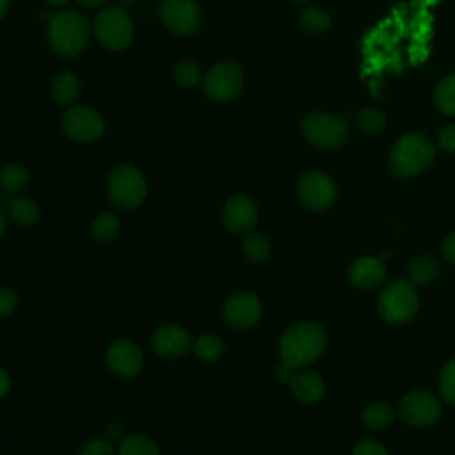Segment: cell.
Wrapping results in <instances>:
<instances>
[{"label":"cell","instance_id":"1","mask_svg":"<svg viewBox=\"0 0 455 455\" xmlns=\"http://www.w3.org/2000/svg\"><path fill=\"white\" fill-rule=\"evenodd\" d=\"M327 348V332L320 323L297 322L284 329L279 338L281 361L300 370L315 363Z\"/></svg>","mask_w":455,"mask_h":455},{"label":"cell","instance_id":"2","mask_svg":"<svg viewBox=\"0 0 455 455\" xmlns=\"http://www.w3.org/2000/svg\"><path fill=\"white\" fill-rule=\"evenodd\" d=\"M435 158V146L423 133L402 135L389 153V167L398 178H414L427 171Z\"/></svg>","mask_w":455,"mask_h":455},{"label":"cell","instance_id":"3","mask_svg":"<svg viewBox=\"0 0 455 455\" xmlns=\"http://www.w3.org/2000/svg\"><path fill=\"white\" fill-rule=\"evenodd\" d=\"M91 34L89 20L76 11H62L48 21V43L52 50L64 57L80 53Z\"/></svg>","mask_w":455,"mask_h":455},{"label":"cell","instance_id":"4","mask_svg":"<svg viewBox=\"0 0 455 455\" xmlns=\"http://www.w3.org/2000/svg\"><path fill=\"white\" fill-rule=\"evenodd\" d=\"M419 309V295L411 279H395L384 286L377 300L380 318L393 325L411 322Z\"/></svg>","mask_w":455,"mask_h":455},{"label":"cell","instance_id":"5","mask_svg":"<svg viewBox=\"0 0 455 455\" xmlns=\"http://www.w3.org/2000/svg\"><path fill=\"white\" fill-rule=\"evenodd\" d=\"M108 197L119 210H133L142 204L148 194L144 174L133 165H116L108 174Z\"/></svg>","mask_w":455,"mask_h":455},{"label":"cell","instance_id":"6","mask_svg":"<svg viewBox=\"0 0 455 455\" xmlns=\"http://www.w3.org/2000/svg\"><path fill=\"white\" fill-rule=\"evenodd\" d=\"M304 139L320 149H338L348 139L347 123L331 112H311L300 123Z\"/></svg>","mask_w":455,"mask_h":455},{"label":"cell","instance_id":"7","mask_svg":"<svg viewBox=\"0 0 455 455\" xmlns=\"http://www.w3.org/2000/svg\"><path fill=\"white\" fill-rule=\"evenodd\" d=\"M92 32L101 46L108 50H121L133 39V23L124 9L107 7L96 14Z\"/></svg>","mask_w":455,"mask_h":455},{"label":"cell","instance_id":"8","mask_svg":"<svg viewBox=\"0 0 455 455\" xmlns=\"http://www.w3.org/2000/svg\"><path fill=\"white\" fill-rule=\"evenodd\" d=\"M297 194L300 203L307 210L323 212L336 199V183L327 172L320 169H311L299 178Z\"/></svg>","mask_w":455,"mask_h":455},{"label":"cell","instance_id":"9","mask_svg":"<svg viewBox=\"0 0 455 455\" xmlns=\"http://www.w3.org/2000/svg\"><path fill=\"white\" fill-rule=\"evenodd\" d=\"M398 414L403 423L423 428L434 425L441 416V403L437 396L425 389H412L400 400Z\"/></svg>","mask_w":455,"mask_h":455},{"label":"cell","instance_id":"10","mask_svg":"<svg viewBox=\"0 0 455 455\" xmlns=\"http://www.w3.org/2000/svg\"><path fill=\"white\" fill-rule=\"evenodd\" d=\"M243 73L233 62L215 64L203 78V91L213 101H229L242 91Z\"/></svg>","mask_w":455,"mask_h":455},{"label":"cell","instance_id":"11","mask_svg":"<svg viewBox=\"0 0 455 455\" xmlns=\"http://www.w3.org/2000/svg\"><path fill=\"white\" fill-rule=\"evenodd\" d=\"M105 123L101 116L89 107L68 108L62 116L64 133L76 142H92L101 137Z\"/></svg>","mask_w":455,"mask_h":455},{"label":"cell","instance_id":"12","mask_svg":"<svg viewBox=\"0 0 455 455\" xmlns=\"http://www.w3.org/2000/svg\"><path fill=\"white\" fill-rule=\"evenodd\" d=\"M158 14L174 34H192L201 23V9L194 0H162Z\"/></svg>","mask_w":455,"mask_h":455},{"label":"cell","instance_id":"13","mask_svg":"<svg viewBox=\"0 0 455 455\" xmlns=\"http://www.w3.org/2000/svg\"><path fill=\"white\" fill-rule=\"evenodd\" d=\"M263 313V306L258 295L251 291H238L224 300L222 315L231 327L251 329L254 327Z\"/></svg>","mask_w":455,"mask_h":455},{"label":"cell","instance_id":"14","mask_svg":"<svg viewBox=\"0 0 455 455\" xmlns=\"http://www.w3.org/2000/svg\"><path fill=\"white\" fill-rule=\"evenodd\" d=\"M105 359L110 371L121 379L137 377L144 366V354L140 347L130 339L112 341L107 348Z\"/></svg>","mask_w":455,"mask_h":455},{"label":"cell","instance_id":"15","mask_svg":"<svg viewBox=\"0 0 455 455\" xmlns=\"http://www.w3.org/2000/svg\"><path fill=\"white\" fill-rule=\"evenodd\" d=\"M222 222L231 233L247 235L258 222V206L245 194L231 196L222 208Z\"/></svg>","mask_w":455,"mask_h":455},{"label":"cell","instance_id":"16","mask_svg":"<svg viewBox=\"0 0 455 455\" xmlns=\"http://www.w3.org/2000/svg\"><path fill=\"white\" fill-rule=\"evenodd\" d=\"M151 347L162 357H167V359L181 357L190 350L192 336L181 325H174V323L162 325L153 332Z\"/></svg>","mask_w":455,"mask_h":455},{"label":"cell","instance_id":"17","mask_svg":"<svg viewBox=\"0 0 455 455\" xmlns=\"http://www.w3.org/2000/svg\"><path fill=\"white\" fill-rule=\"evenodd\" d=\"M387 275L386 263L375 256H363L352 261L348 268L350 283L359 290H375L379 288Z\"/></svg>","mask_w":455,"mask_h":455},{"label":"cell","instance_id":"18","mask_svg":"<svg viewBox=\"0 0 455 455\" xmlns=\"http://www.w3.org/2000/svg\"><path fill=\"white\" fill-rule=\"evenodd\" d=\"M288 384H290V391L295 396V400H299L300 403H306V405L320 402L325 395L323 379L320 377V373L311 371V370L295 371Z\"/></svg>","mask_w":455,"mask_h":455},{"label":"cell","instance_id":"19","mask_svg":"<svg viewBox=\"0 0 455 455\" xmlns=\"http://www.w3.org/2000/svg\"><path fill=\"white\" fill-rule=\"evenodd\" d=\"M7 212H9L11 220L14 224H18V226H23V228L37 224V220L41 217L39 206L32 199H28V197H14V199H11L7 203Z\"/></svg>","mask_w":455,"mask_h":455},{"label":"cell","instance_id":"20","mask_svg":"<svg viewBox=\"0 0 455 455\" xmlns=\"http://www.w3.org/2000/svg\"><path fill=\"white\" fill-rule=\"evenodd\" d=\"M439 275V263L432 256H418L409 261L407 277L416 284H428Z\"/></svg>","mask_w":455,"mask_h":455},{"label":"cell","instance_id":"21","mask_svg":"<svg viewBox=\"0 0 455 455\" xmlns=\"http://www.w3.org/2000/svg\"><path fill=\"white\" fill-rule=\"evenodd\" d=\"M116 451L117 455H160L158 444L144 434H132L121 437Z\"/></svg>","mask_w":455,"mask_h":455},{"label":"cell","instance_id":"22","mask_svg":"<svg viewBox=\"0 0 455 455\" xmlns=\"http://www.w3.org/2000/svg\"><path fill=\"white\" fill-rule=\"evenodd\" d=\"M435 108L450 117H455V73L439 80L434 89Z\"/></svg>","mask_w":455,"mask_h":455},{"label":"cell","instance_id":"23","mask_svg":"<svg viewBox=\"0 0 455 455\" xmlns=\"http://www.w3.org/2000/svg\"><path fill=\"white\" fill-rule=\"evenodd\" d=\"M80 92V82L73 73H59L52 84V96L59 105H69Z\"/></svg>","mask_w":455,"mask_h":455},{"label":"cell","instance_id":"24","mask_svg":"<svg viewBox=\"0 0 455 455\" xmlns=\"http://www.w3.org/2000/svg\"><path fill=\"white\" fill-rule=\"evenodd\" d=\"M363 421L371 430H384L395 421V409L386 402H371L363 411Z\"/></svg>","mask_w":455,"mask_h":455},{"label":"cell","instance_id":"25","mask_svg":"<svg viewBox=\"0 0 455 455\" xmlns=\"http://www.w3.org/2000/svg\"><path fill=\"white\" fill-rule=\"evenodd\" d=\"M121 229V220L116 213L112 212H103L96 215L91 222V235L98 242H110L117 236Z\"/></svg>","mask_w":455,"mask_h":455},{"label":"cell","instance_id":"26","mask_svg":"<svg viewBox=\"0 0 455 455\" xmlns=\"http://www.w3.org/2000/svg\"><path fill=\"white\" fill-rule=\"evenodd\" d=\"M196 355L204 363H215L224 354V341L213 332H203L194 341Z\"/></svg>","mask_w":455,"mask_h":455},{"label":"cell","instance_id":"27","mask_svg":"<svg viewBox=\"0 0 455 455\" xmlns=\"http://www.w3.org/2000/svg\"><path fill=\"white\" fill-rule=\"evenodd\" d=\"M28 178L30 176H28V171L25 165L7 164L0 171V187L9 194H16L27 187Z\"/></svg>","mask_w":455,"mask_h":455},{"label":"cell","instance_id":"28","mask_svg":"<svg viewBox=\"0 0 455 455\" xmlns=\"http://www.w3.org/2000/svg\"><path fill=\"white\" fill-rule=\"evenodd\" d=\"M243 256L252 263H261L270 256V242L261 233H247L242 242Z\"/></svg>","mask_w":455,"mask_h":455},{"label":"cell","instance_id":"29","mask_svg":"<svg viewBox=\"0 0 455 455\" xmlns=\"http://www.w3.org/2000/svg\"><path fill=\"white\" fill-rule=\"evenodd\" d=\"M299 23L309 34H322L331 27V16L320 7H306L299 12Z\"/></svg>","mask_w":455,"mask_h":455},{"label":"cell","instance_id":"30","mask_svg":"<svg viewBox=\"0 0 455 455\" xmlns=\"http://www.w3.org/2000/svg\"><path fill=\"white\" fill-rule=\"evenodd\" d=\"M384 124H386V116L382 114V110L375 107H364L355 114V126L359 132L366 135H375L382 132Z\"/></svg>","mask_w":455,"mask_h":455},{"label":"cell","instance_id":"31","mask_svg":"<svg viewBox=\"0 0 455 455\" xmlns=\"http://www.w3.org/2000/svg\"><path fill=\"white\" fill-rule=\"evenodd\" d=\"M437 387L443 400L450 405H455V357L443 366L437 379Z\"/></svg>","mask_w":455,"mask_h":455},{"label":"cell","instance_id":"32","mask_svg":"<svg viewBox=\"0 0 455 455\" xmlns=\"http://www.w3.org/2000/svg\"><path fill=\"white\" fill-rule=\"evenodd\" d=\"M172 75H174V80L178 82V85H181L185 89L194 87L201 80V69L192 60H183V62L176 64Z\"/></svg>","mask_w":455,"mask_h":455},{"label":"cell","instance_id":"33","mask_svg":"<svg viewBox=\"0 0 455 455\" xmlns=\"http://www.w3.org/2000/svg\"><path fill=\"white\" fill-rule=\"evenodd\" d=\"M78 455H117V451L107 439L96 437V439H89L87 443H84Z\"/></svg>","mask_w":455,"mask_h":455},{"label":"cell","instance_id":"34","mask_svg":"<svg viewBox=\"0 0 455 455\" xmlns=\"http://www.w3.org/2000/svg\"><path fill=\"white\" fill-rule=\"evenodd\" d=\"M18 293L9 286H0V316H7L14 313L18 307Z\"/></svg>","mask_w":455,"mask_h":455},{"label":"cell","instance_id":"35","mask_svg":"<svg viewBox=\"0 0 455 455\" xmlns=\"http://www.w3.org/2000/svg\"><path fill=\"white\" fill-rule=\"evenodd\" d=\"M352 455H387V450L375 439H363L354 446Z\"/></svg>","mask_w":455,"mask_h":455},{"label":"cell","instance_id":"36","mask_svg":"<svg viewBox=\"0 0 455 455\" xmlns=\"http://www.w3.org/2000/svg\"><path fill=\"white\" fill-rule=\"evenodd\" d=\"M437 144L446 153H455V124H446L437 133Z\"/></svg>","mask_w":455,"mask_h":455},{"label":"cell","instance_id":"37","mask_svg":"<svg viewBox=\"0 0 455 455\" xmlns=\"http://www.w3.org/2000/svg\"><path fill=\"white\" fill-rule=\"evenodd\" d=\"M441 251L446 261H450L451 265H455V231L448 233L441 243Z\"/></svg>","mask_w":455,"mask_h":455},{"label":"cell","instance_id":"38","mask_svg":"<svg viewBox=\"0 0 455 455\" xmlns=\"http://www.w3.org/2000/svg\"><path fill=\"white\" fill-rule=\"evenodd\" d=\"M295 371H297V370H293L291 366H288L286 363L281 361V363L275 366V370H274V377H275L277 382H290V379L293 377Z\"/></svg>","mask_w":455,"mask_h":455},{"label":"cell","instance_id":"39","mask_svg":"<svg viewBox=\"0 0 455 455\" xmlns=\"http://www.w3.org/2000/svg\"><path fill=\"white\" fill-rule=\"evenodd\" d=\"M9 389H11V377L4 368H0V400L9 393Z\"/></svg>","mask_w":455,"mask_h":455},{"label":"cell","instance_id":"40","mask_svg":"<svg viewBox=\"0 0 455 455\" xmlns=\"http://www.w3.org/2000/svg\"><path fill=\"white\" fill-rule=\"evenodd\" d=\"M107 432H108V435H110V437H116L117 434H121V432H123V428H121L117 423H110V425L107 427Z\"/></svg>","mask_w":455,"mask_h":455},{"label":"cell","instance_id":"41","mask_svg":"<svg viewBox=\"0 0 455 455\" xmlns=\"http://www.w3.org/2000/svg\"><path fill=\"white\" fill-rule=\"evenodd\" d=\"M107 0H78V4H82L84 7H98L101 4H105Z\"/></svg>","mask_w":455,"mask_h":455},{"label":"cell","instance_id":"42","mask_svg":"<svg viewBox=\"0 0 455 455\" xmlns=\"http://www.w3.org/2000/svg\"><path fill=\"white\" fill-rule=\"evenodd\" d=\"M5 226H7V217H5V212L0 208V236L5 231Z\"/></svg>","mask_w":455,"mask_h":455},{"label":"cell","instance_id":"43","mask_svg":"<svg viewBox=\"0 0 455 455\" xmlns=\"http://www.w3.org/2000/svg\"><path fill=\"white\" fill-rule=\"evenodd\" d=\"M50 5H55V7H62V5H66L69 0H46Z\"/></svg>","mask_w":455,"mask_h":455},{"label":"cell","instance_id":"44","mask_svg":"<svg viewBox=\"0 0 455 455\" xmlns=\"http://www.w3.org/2000/svg\"><path fill=\"white\" fill-rule=\"evenodd\" d=\"M7 7H9V0H0V18L5 14Z\"/></svg>","mask_w":455,"mask_h":455},{"label":"cell","instance_id":"45","mask_svg":"<svg viewBox=\"0 0 455 455\" xmlns=\"http://www.w3.org/2000/svg\"><path fill=\"white\" fill-rule=\"evenodd\" d=\"M291 2H295V4H302V2H307V0H291Z\"/></svg>","mask_w":455,"mask_h":455}]
</instances>
